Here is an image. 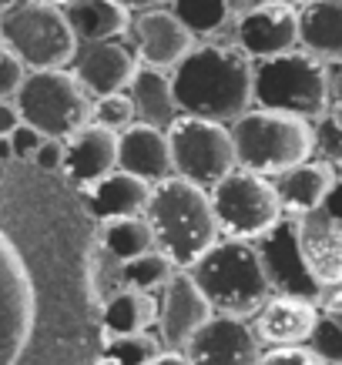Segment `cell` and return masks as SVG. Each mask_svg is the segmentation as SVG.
<instances>
[{"mask_svg":"<svg viewBox=\"0 0 342 365\" xmlns=\"http://www.w3.org/2000/svg\"><path fill=\"white\" fill-rule=\"evenodd\" d=\"M178 111L232 124L255 101V67L252 57L238 44H205L175 67Z\"/></svg>","mask_w":342,"mask_h":365,"instance_id":"6da1fadb","label":"cell"},{"mask_svg":"<svg viewBox=\"0 0 342 365\" xmlns=\"http://www.w3.org/2000/svg\"><path fill=\"white\" fill-rule=\"evenodd\" d=\"M144 215L155 228L158 248L178 268H195L201 255L221 242V225L208 188L185 175H168L155 181Z\"/></svg>","mask_w":342,"mask_h":365,"instance_id":"7a4b0ae2","label":"cell"},{"mask_svg":"<svg viewBox=\"0 0 342 365\" xmlns=\"http://www.w3.org/2000/svg\"><path fill=\"white\" fill-rule=\"evenodd\" d=\"M188 272L195 275L215 312L238 315V319H252L276 292L258 245H252L248 238H225L201 255Z\"/></svg>","mask_w":342,"mask_h":365,"instance_id":"3957f363","label":"cell"},{"mask_svg":"<svg viewBox=\"0 0 342 365\" xmlns=\"http://www.w3.org/2000/svg\"><path fill=\"white\" fill-rule=\"evenodd\" d=\"M232 138L238 165L268 178H278L316 151V128L309 118L272 108L245 111L238 121H232Z\"/></svg>","mask_w":342,"mask_h":365,"instance_id":"277c9868","label":"cell"},{"mask_svg":"<svg viewBox=\"0 0 342 365\" xmlns=\"http://www.w3.org/2000/svg\"><path fill=\"white\" fill-rule=\"evenodd\" d=\"M332 78L312 51H286L255 64V104L319 121L332 104Z\"/></svg>","mask_w":342,"mask_h":365,"instance_id":"5b68a950","label":"cell"},{"mask_svg":"<svg viewBox=\"0 0 342 365\" xmlns=\"http://www.w3.org/2000/svg\"><path fill=\"white\" fill-rule=\"evenodd\" d=\"M0 44L11 47L31 71H41L74 64L81 41L61 4L17 0L0 14Z\"/></svg>","mask_w":342,"mask_h":365,"instance_id":"8992f818","label":"cell"},{"mask_svg":"<svg viewBox=\"0 0 342 365\" xmlns=\"http://www.w3.org/2000/svg\"><path fill=\"white\" fill-rule=\"evenodd\" d=\"M17 108L27 124H34L44 138L67 141L74 131H81L91 121V94L81 84V78L67 67H41L27 71L21 91H17Z\"/></svg>","mask_w":342,"mask_h":365,"instance_id":"52a82bcc","label":"cell"},{"mask_svg":"<svg viewBox=\"0 0 342 365\" xmlns=\"http://www.w3.org/2000/svg\"><path fill=\"white\" fill-rule=\"evenodd\" d=\"M215 215H218L221 235L228 238H262L286 218V205L278 198L276 181L258 175L252 168H235L211 188Z\"/></svg>","mask_w":342,"mask_h":365,"instance_id":"ba28073f","label":"cell"},{"mask_svg":"<svg viewBox=\"0 0 342 365\" xmlns=\"http://www.w3.org/2000/svg\"><path fill=\"white\" fill-rule=\"evenodd\" d=\"M168 141L175 158V175H185L205 188H215L221 178L238 168L232 128L198 114H178L168 124Z\"/></svg>","mask_w":342,"mask_h":365,"instance_id":"9c48e42d","label":"cell"},{"mask_svg":"<svg viewBox=\"0 0 342 365\" xmlns=\"http://www.w3.org/2000/svg\"><path fill=\"white\" fill-rule=\"evenodd\" d=\"M298 41H302V21L292 0H262L235 24V44L255 61L296 51Z\"/></svg>","mask_w":342,"mask_h":365,"instance_id":"30bf717a","label":"cell"},{"mask_svg":"<svg viewBox=\"0 0 342 365\" xmlns=\"http://www.w3.org/2000/svg\"><path fill=\"white\" fill-rule=\"evenodd\" d=\"M185 355L191 365H258L262 339L255 335L252 325H245V319L218 312L195 332Z\"/></svg>","mask_w":342,"mask_h":365,"instance_id":"8fae6325","label":"cell"},{"mask_svg":"<svg viewBox=\"0 0 342 365\" xmlns=\"http://www.w3.org/2000/svg\"><path fill=\"white\" fill-rule=\"evenodd\" d=\"M211 312H215V305H211L208 295L201 292L195 275H191L188 268H181V272L168 278V285L161 288V312H158L161 342H165L168 349L185 352L188 342L195 339V332L211 319Z\"/></svg>","mask_w":342,"mask_h":365,"instance_id":"7c38bea8","label":"cell"},{"mask_svg":"<svg viewBox=\"0 0 342 365\" xmlns=\"http://www.w3.org/2000/svg\"><path fill=\"white\" fill-rule=\"evenodd\" d=\"M138 67H141V54H138V47L124 44V37L84 44L78 51V57H74V74L94 98L114 94V91H128L134 74H138Z\"/></svg>","mask_w":342,"mask_h":365,"instance_id":"4fadbf2b","label":"cell"},{"mask_svg":"<svg viewBox=\"0 0 342 365\" xmlns=\"http://www.w3.org/2000/svg\"><path fill=\"white\" fill-rule=\"evenodd\" d=\"M262 262L272 278V288L282 295H302V299H319L322 285L312 278L302 248H298V228L292 222H278L268 235H262Z\"/></svg>","mask_w":342,"mask_h":365,"instance_id":"5bb4252c","label":"cell"},{"mask_svg":"<svg viewBox=\"0 0 342 365\" xmlns=\"http://www.w3.org/2000/svg\"><path fill=\"white\" fill-rule=\"evenodd\" d=\"M298 248L322 288H342V222L326 208L298 215Z\"/></svg>","mask_w":342,"mask_h":365,"instance_id":"9a60e30c","label":"cell"},{"mask_svg":"<svg viewBox=\"0 0 342 365\" xmlns=\"http://www.w3.org/2000/svg\"><path fill=\"white\" fill-rule=\"evenodd\" d=\"M134 41H138V54L141 64L151 67H178L191 51H195V34L175 11H161L151 7L134 21Z\"/></svg>","mask_w":342,"mask_h":365,"instance_id":"2e32d148","label":"cell"},{"mask_svg":"<svg viewBox=\"0 0 342 365\" xmlns=\"http://www.w3.org/2000/svg\"><path fill=\"white\" fill-rule=\"evenodd\" d=\"M319 309L302 295H272L252 315V329L265 345H306L316 332Z\"/></svg>","mask_w":342,"mask_h":365,"instance_id":"e0dca14e","label":"cell"},{"mask_svg":"<svg viewBox=\"0 0 342 365\" xmlns=\"http://www.w3.org/2000/svg\"><path fill=\"white\" fill-rule=\"evenodd\" d=\"M118 168V131L88 121L64 141V175L74 185H94Z\"/></svg>","mask_w":342,"mask_h":365,"instance_id":"ac0fdd59","label":"cell"},{"mask_svg":"<svg viewBox=\"0 0 342 365\" xmlns=\"http://www.w3.org/2000/svg\"><path fill=\"white\" fill-rule=\"evenodd\" d=\"M118 168L144 178V181H161L175 171V158H171V141H168V128L148 121H134L118 134Z\"/></svg>","mask_w":342,"mask_h":365,"instance_id":"d6986e66","label":"cell"},{"mask_svg":"<svg viewBox=\"0 0 342 365\" xmlns=\"http://www.w3.org/2000/svg\"><path fill=\"white\" fill-rule=\"evenodd\" d=\"M336 185H339V168L326 158H306L296 168L282 171L276 181L286 215H306L322 208V201L329 198Z\"/></svg>","mask_w":342,"mask_h":365,"instance_id":"ffe728a7","label":"cell"},{"mask_svg":"<svg viewBox=\"0 0 342 365\" xmlns=\"http://www.w3.org/2000/svg\"><path fill=\"white\" fill-rule=\"evenodd\" d=\"M151 201V181L114 168L111 175H104L101 181H94L88 191V208L98 222L108 218H128V215H144Z\"/></svg>","mask_w":342,"mask_h":365,"instance_id":"44dd1931","label":"cell"},{"mask_svg":"<svg viewBox=\"0 0 342 365\" xmlns=\"http://www.w3.org/2000/svg\"><path fill=\"white\" fill-rule=\"evenodd\" d=\"M64 14L81 44L124 37L131 27V11L118 0H71L64 4Z\"/></svg>","mask_w":342,"mask_h":365,"instance_id":"7402d4cb","label":"cell"},{"mask_svg":"<svg viewBox=\"0 0 342 365\" xmlns=\"http://www.w3.org/2000/svg\"><path fill=\"white\" fill-rule=\"evenodd\" d=\"M298 21L306 51L322 61H342V0H309Z\"/></svg>","mask_w":342,"mask_h":365,"instance_id":"603a6c76","label":"cell"},{"mask_svg":"<svg viewBox=\"0 0 342 365\" xmlns=\"http://www.w3.org/2000/svg\"><path fill=\"white\" fill-rule=\"evenodd\" d=\"M131 98L138 104V121L158 124V128H168V124L178 118V101H175V84L161 67L141 64L138 74L131 81Z\"/></svg>","mask_w":342,"mask_h":365,"instance_id":"cb8c5ba5","label":"cell"},{"mask_svg":"<svg viewBox=\"0 0 342 365\" xmlns=\"http://www.w3.org/2000/svg\"><path fill=\"white\" fill-rule=\"evenodd\" d=\"M161 312V299L155 292H138V288H121L114 299L104 302L101 312V325L108 335H128V332H144L151 322H158Z\"/></svg>","mask_w":342,"mask_h":365,"instance_id":"d4e9b609","label":"cell"},{"mask_svg":"<svg viewBox=\"0 0 342 365\" xmlns=\"http://www.w3.org/2000/svg\"><path fill=\"white\" fill-rule=\"evenodd\" d=\"M101 245L114 258L131 262L138 255L158 248V238H155L151 222H148V215H128V218H108V222H101Z\"/></svg>","mask_w":342,"mask_h":365,"instance_id":"484cf974","label":"cell"},{"mask_svg":"<svg viewBox=\"0 0 342 365\" xmlns=\"http://www.w3.org/2000/svg\"><path fill=\"white\" fill-rule=\"evenodd\" d=\"M161 339L151 332H128V335H108V342L101 349L98 365H148L155 362L161 349Z\"/></svg>","mask_w":342,"mask_h":365,"instance_id":"4316f807","label":"cell"},{"mask_svg":"<svg viewBox=\"0 0 342 365\" xmlns=\"http://www.w3.org/2000/svg\"><path fill=\"white\" fill-rule=\"evenodd\" d=\"M171 275H175V262L161 248H151V252L124 262V285L138 288V292H161Z\"/></svg>","mask_w":342,"mask_h":365,"instance_id":"83f0119b","label":"cell"},{"mask_svg":"<svg viewBox=\"0 0 342 365\" xmlns=\"http://www.w3.org/2000/svg\"><path fill=\"white\" fill-rule=\"evenodd\" d=\"M171 11L191 27V34H215L228 21V0H171Z\"/></svg>","mask_w":342,"mask_h":365,"instance_id":"f1b7e54d","label":"cell"},{"mask_svg":"<svg viewBox=\"0 0 342 365\" xmlns=\"http://www.w3.org/2000/svg\"><path fill=\"white\" fill-rule=\"evenodd\" d=\"M91 121L104 124L111 131L121 134L124 128H131L138 121V104H134L131 91H114V94H101L91 108Z\"/></svg>","mask_w":342,"mask_h":365,"instance_id":"f546056e","label":"cell"},{"mask_svg":"<svg viewBox=\"0 0 342 365\" xmlns=\"http://www.w3.org/2000/svg\"><path fill=\"white\" fill-rule=\"evenodd\" d=\"M309 345L329 365H339L342 362V315H339V312H332V309L322 312L319 322H316V332H312Z\"/></svg>","mask_w":342,"mask_h":365,"instance_id":"4dcf8cb0","label":"cell"},{"mask_svg":"<svg viewBox=\"0 0 342 365\" xmlns=\"http://www.w3.org/2000/svg\"><path fill=\"white\" fill-rule=\"evenodd\" d=\"M312 128H316V151L326 161H332V165H342V121L332 111H326Z\"/></svg>","mask_w":342,"mask_h":365,"instance_id":"1f68e13d","label":"cell"},{"mask_svg":"<svg viewBox=\"0 0 342 365\" xmlns=\"http://www.w3.org/2000/svg\"><path fill=\"white\" fill-rule=\"evenodd\" d=\"M27 71H31V67L24 64L11 47L0 44V101H14V98H17V91H21L24 78H27Z\"/></svg>","mask_w":342,"mask_h":365,"instance_id":"d6a6232c","label":"cell"},{"mask_svg":"<svg viewBox=\"0 0 342 365\" xmlns=\"http://www.w3.org/2000/svg\"><path fill=\"white\" fill-rule=\"evenodd\" d=\"M258 365H329V362L306 342V345H272Z\"/></svg>","mask_w":342,"mask_h":365,"instance_id":"836d02e7","label":"cell"},{"mask_svg":"<svg viewBox=\"0 0 342 365\" xmlns=\"http://www.w3.org/2000/svg\"><path fill=\"white\" fill-rule=\"evenodd\" d=\"M7 138H11V144H14V158H21V161H34L37 148L44 144V134L37 131L34 124H27V121L17 124V128L7 134Z\"/></svg>","mask_w":342,"mask_h":365,"instance_id":"e575fe53","label":"cell"},{"mask_svg":"<svg viewBox=\"0 0 342 365\" xmlns=\"http://www.w3.org/2000/svg\"><path fill=\"white\" fill-rule=\"evenodd\" d=\"M34 165L41 171H64V141L61 138H44V144L34 155Z\"/></svg>","mask_w":342,"mask_h":365,"instance_id":"d590c367","label":"cell"},{"mask_svg":"<svg viewBox=\"0 0 342 365\" xmlns=\"http://www.w3.org/2000/svg\"><path fill=\"white\" fill-rule=\"evenodd\" d=\"M21 108H17V101H0V138H7V134L21 124Z\"/></svg>","mask_w":342,"mask_h":365,"instance_id":"8d00e7d4","label":"cell"},{"mask_svg":"<svg viewBox=\"0 0 342 365\" xmlns=\"http://www.w3.org/2000/svg\"><path fill=\"white\" fill-rule=\"evenodd\" d=\"M322 208L329 211L332 218H339V222H342V178H339V185L332 188V195H329V198L322 201Z\"/></svg>","mask_w":342,"mask_h":365,"instance_id":"74e56055","label":"cell"},{"mask_svg":"<svg viewBox=\"0 0 342 365\" xmlns=\"http://www.w3.org/2000/svg\"><path fill=\"white\" fill-rule=\"evenodd\" d=\"M148 365H191V359L185 352H178V349H168V352H161L155 362H148Z\"/></svg>","mask_w":342,"mask_h":365,"instance_id":"f35d334b","label":"cell"},{"mask_svg":"<svg viewBox=\"0 0 342 365\" xmlns=\"http://www.w3.org/2000/svg\"><path fill=\"white\" fill-rule=\"evenodd\" d=\"M128 11H151V7H161V4H171V0H118Z\"/></svg>","mask_w":342,"mask_h":365,"instance_id":"ab89813d","label":"cell"},{"mask_svg":"<svg viewBox=\"0 0 342 365\" xmlns=\"http://www.w3.org/2000/svg\"><path fill=\"white\" fill-rule=\"evenodd\" d=\"M326 309H332V312H339L342 315V288H336L329 295V302H326Z\"/></svg>","mask_w":342,"mask_h":365,"instance_id":"60d3db41","label":"cell"},{"mask_svg":"<svg viewBox=\"0 0 342 365\" xmlns=\"http://www.w3.org/2000/svg\"><path fill=\"white\" fill-rule=\"evenodd\" d=\"M14 158V144L11 138H0V161H11Z\"/></svg>","mask_w":342,"mask_h":365,"instance_id":"b9f144b4","label":"cell"},{"mask_svg":"<svg viewBox=\"0 0 342 365\" xmlns=\"http://www.w3.org/2000/svg\"><path fill=\"white\" fill-rule=\"evenodd\" d=\"M11 4H17V0H0V14L7 11V7H11Z\"/></svg>","mask_w":342,"mask_h":365,"instance_id":"7bdbcfd3","label":"cell"},{"mask_svg":"<svg viewBox=\"0 0 342 365\" xmlns=\"http://www.w3.org/2000/svg\"><path fill=\"white\" fill-rule=\"evenodd\" d=\"M51 4H61V7H64V4H71V0H51Z\"/></svg>","mask_w":342,"mask_h":365,"instance_id":"ee69618b","label":"cell"},{"mask_svg":"<svg viewBox=\"0 0 342 365\" xmlns=\"http://www.w3.org/2000/svg\"><path fill=\"white\" fill-rule=\"evenodd\" d=\"M292 4H309V0H292Z\"/></svg>","mask_w":342,"mask_h":365,"instance_id":"f6af8a7d","label":"cell"},{"mask_svg":"<svg viewBox=\"0 0 342 365\" xmlns=\"http://www.w3.org/2000/svg\"><path fill=\"white\" fill-rule=\"evenodd\" d=\"M339 178H342V165H339Z\"/></svg>","mask_w":342,"mask_h":365,"instance_id":"bcb514c9","label":"cell"},{"mask_svg":"<svg viewBox=\"0 0 342 365\" xmlns=\"http://www.w3.org/2000/svg\"><path fill=\"white\" fill-rule=\"evenodd\" d=\"M339 365H342V362H339Z\"/></svg>","mask_w":342,"mask_h":365,"instance_id":"7dc6e473","label":"cell"}]
</instances>
